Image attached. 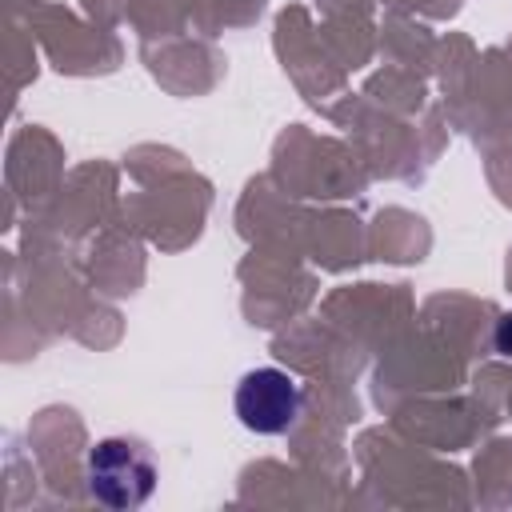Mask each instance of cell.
Here are the masks:
<instances>
[{"instance_id":"6da1fadb","label":"cell","mask_w":512,"mask_h":512,"mask_svg":"<svg viewBox=\"0 0 512 512\" xmlns=\"http://www.w3.org/2000/svg\"><path fill=\"white\" fill-rule=\"evenodd\" d=\"M88 492L116 512L140 508L156 492V464L144 444L108 436L88 452Z\"/></svg>"},{"instance_id":"3957f363","label":"cell","mask_w":512,"mask_h":512,"mask_svg":"<svg viewBox=\"0 0 512 512\" xmlns=\"http://www.w3.org/2000/svg\"><path fill=\"white\" fill-rule=\"evenodd\" d=\"M492 340H496V352L512 356V312L496 320V336H492Z\"/></svg>"},{"instance_id":"7a4b0ae2","label":"cell","mask_w":512,"mask_h":512,"mask_svg":"<svg viewBox=\"0 0 512 512\" xmlns=\"http://www.w3.org/2000/svg\"><path fill=\"white\" fill-rule=\"evenodd\" d=\"M236 420L256 436H280L296 424L304 408V392L284 368H252L236 384Z\"/></svg>"}]
</instances>
